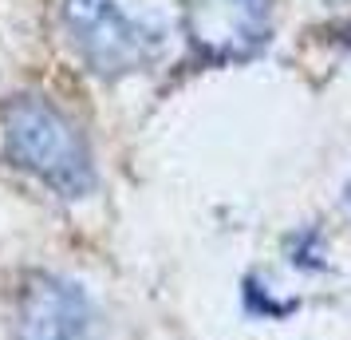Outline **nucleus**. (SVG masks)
I'll return each instance as SVG.
<instances>
[{"instance_id": "nucleus-1", "label": "nucleus", "mask_w": 351, "mask_h": 340, "mask_svg": "<svg viewBox=\"0 0 351 340\" xmlns=\"http://www.w3.org/2000/svg\"><path fill=\"white\" fill-rule=\"evenodd\" d=\"M0 159L60 198H87L95 190L87 135L44 95H12L0 107Z\"/></svg>"}, {"instance_id": "nucleus-2", "label": "nucleus", "mask_w": 351, "mask_h": 340, "mask_svg": "<svg viewBox=\"0 0 351 340\" xmlns=\"http://www.w3.org/2000/svg\"><path fill=\"white\" fill-rule=\"evenodd\" d=\"M64 28L99 76H127L162 56V28L127 16L114 0H64Z\"/></svg>"}, {"instance_id": "nucleus-3", "label": "nucleus", "mask_w": 351, "mask_h": 340, "mask_svg": "<svg viewBox=\"0 0 351 340\" xmlns=\"http://www.w3.org/2000/svg\"><path fill=\"white\" fill-rule=\"evenodd\" d=\"M95 301L80 281L28 273L12 297V340H95Z\"/></svg>"}, {"instance_id": "nucleus-4", "label": "nucleus", "mask_w": 351, "mask_h": 340, "mask_svg": "<svg viewBox=\"0 0 351 340\" xmlns=\"http://www.w3.org/2000/svg\"><path fill=\"white\" fill-rule=\"evenodd\" d=\"M193 52L209 64L253 60L272 36V0H182Z\"/></svg>"}]
</instances>
